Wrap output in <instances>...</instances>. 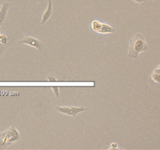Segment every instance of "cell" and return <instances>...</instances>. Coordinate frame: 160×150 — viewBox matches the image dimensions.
<instances>
[{"mask_svg": "<svg viewBox=\"0 0 160 150\" xmlns=\"http://www.w3.org/2000/svg\"><path fill=\"white\" fill-rule=\"evenodd\" d=\"M148 49V47L145 41V36L142 34L137 33L130 41L128 57L130 59L137 58L141 53L147 51Z\"/></svg>", "mask_w": 160, "mask_h": 150, "instance_id": "1", "label": "cell"}, {"mask_svg": "<svg viewBox=\"0 0 160 150\" xmlns=\"http://www.w3.org/2000/svg\"><path fill=\"white\" fill-rule=\"evenodd\" d=\"M21 135L14 126L11 127L6 131L0 134V149H4L7 145L16 142L21 139Z\"/></svg>", "mask_w": 160, "mask_h": 150, "instance_id": "2", "label": "cell"}, {"mask_svg": "<svg viewBox=\"0 0 160 150\" xmlns=\"http://www.w3.org/2000/svg\"><path fill=\"white\" fill-rule=\"evenodd\" d=\"M56 111H58L60 113L62 114L69 115V116H73L75 117L76 115L78 114L79 113L87 111L88 109L84 106L80 107H73V106H56Z\"/></svg>", "mask_w": 160, "mask_h": 150, "instance_id": "3", "label": "cell"}, {"mask_svg": "<svg viewBox=\"0 0 160 150\" xmlns=\"http://www.w3.org/2000/svg\"><path fill=\"white\" fill-rule=\"evenodd\" d=\"M20 43L26 44L30 46L34 47V48H38L39 51H41V49H42V43L39 40L32 38V37H27V38H23V40L20 41Z\"/></svg>", "mask_w": 160, "mask_h": 150, "instance_id": "4", "label": "cell"}, {"mask_svg": "<svg viewBox=\"0 0 160 150\" xmlns=\"http://www.w3.org/2000/svg\"><path fill=\"white\" fill-rule=\"evenodd\" d=\"M160 66H159L153 72L150 77V84L152 86L159 88L160 84Z\"/></svg>", "mask_w": 160, "mask_h": 150, "instance_id": "5", "label": "cell"}, {"mask_svg": "<svg viewBox=\"0 0 160 150\" xmlns=\"http://www.w3.org/2000/svg\"><path fill=\"white\" fill-rule=\"evenodd\" d=\"M52 13V0H49V3H48V6H47L46 10L45 11V13L42 15L41 18V24H45L47 21H49V18L51 17Z\"/></svg>", "mask_w": 160, "mask_h": 150, "instance_id": "6", "label": "cell"}, {"mask_svg": "<svg viewBox=\"0 0 160 150\" xmlns=\"http://www.w3.org/2000/svg\"><path fill=\"white\" fill-rule=\"evenodd\" d=\"M9 6H10V4L9 3H5L1 7V10H0V25H1V24L3 23V21H5L8 10H9Z\"/></svg>", "mask_w": 160, "mask_h": 150, "instance_id": "7", "label": "cell"}, {"mask_svg": "<svg viewBox=\"0 0 160 150\" xmlns=\"http://www.w3.org/2000/svg\"><path fill=\"white\" fill-rule=\"evenodd\" d=\"M114 28H112L110 25H108L106 24H102V27H101L100 30L98 31L100 34H108V33H113Z\"/></svg>", "mask_w": 160, "mask_h": 150, "instance_id": "8", "label": "cell"}, {"mask_svg": "<svg viewBox=\"0 0 160 150\" xmlns=\"http://www.w3.org/2000/svg\"><path fill=\"white\" fill-rule=\"evenodd\" d=\"M101 27H102V24H101L99 21H92V23H91V28H92V30H93V31L98 32V31L100 30Z\"/></svg>", "mask_w": 160, "mask_h": 150, "instance_id": "9", "label": "cell"}, {"mask_svg": "<svg viewBox=\"0 0 160 150\" xmlns=\"http://www.w3.org/2000/svg\"><path fill=\"white\" fill-rule=\"evenodd\" d=\"M51 88H52V91L54 92V94L56 95V97L60 96V92H59V89H60V88H59L58 86H52Z\"/></svg>", "mask_w": 160, "mask_h": 150, "instance_id": "10", "label": "cell"}, {"mask_svg": "<svg viewBox=\"0 0 160 150\" xmlns=\"http://www.w3.org/2000/svg\"><path fill=\"white\" fill-rule=\"evenodd\" d=\"M132 1H134L135 3H139V4H143V3H145L147 0H132Z\"/></svg>", "mask_w": 160, "mask_h": 150, "instance_id": "11", "label": "cell"}, {"mask_svg": "<svg viewBox=\"0 0 160 150\" xmlns=\"http://www.w3.org/2000/svg\"><path fill=\"white\" fill-rule=\"evenodd\" d=\"M48 79H49V82H56V78H54V77H48Z\"/></svg>", "mask_w": 160, "mask_h": 150, "instance_id": "12", "label": "cell"}, {"mask_svg": "<svg viewBox=\"0 0 160 150\" xmlns=\"http://www.w3.org/2000/svg\"><path fill=\"white\" fill-rule=\"evenodd\" d=\"M117 148V144L116 143H112L110 149H116Z\"/></svg>", "mask_w": 160, "mask_h": 150, "instance_id": "13", "label": "cell"}, {"mask_svg": "<svg viewBox=\"0 0 160 150\" xmlns=\"http://www.w3.org/2000/svg\"><path fill=\"white\" fill-rule=\"evenodd\" d=\"M4 48H5V47H4V46H1V45H0V53L3 52V50H4Z\"/></svg>", "mask_w": 160, "mask_h": 150, "instance_id": "14", "label": "cell"}, {"mask_svg": "<svg viewBox=\"0 0 160 150\" xmlns=\"http://www.w3.org/2000/svg\"><path fill=\"white\" fill-rule=\"evenodd\" d=\"M1 7H2V6H0V10H1Z\"/></svg>", "mask_w": 160, "mask_h": 150, "instance_id": "15", "label": "cell"}]
</instances>
